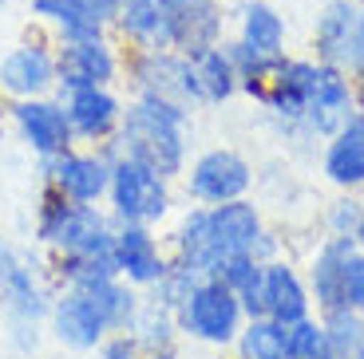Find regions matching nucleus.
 Instances as JSON below:
<instances>
[{"label": "nucleus", "mask_w": 364, "mask_h": 359, "mask_svg": "<svg viewBox=\"0 0 364 359\" xmlns=\"http://www.w3.org/2000/svg\"><path fill=\"white\" fill-rule=\"evenodd\" d=\"M12 131L16 138L36 154V162L52 158V154L75 146L72 123H68V111L60 95H40V99H16L9 107Z\"/></svg>", "instance_id": "obj_13"}, {"label": "nucleus", "mask_w": 364, "mask_h": 359, "mask_svg": "<svg viewBox=\"0 0 364 359\" xmlns=\"http://www.w3.org/2000/svg\"><path fill=\"white\" fill-rule=\"evenodd\" d=\"M111 36L123 44V52L174 48L166 0H119V12H115V20H111Z\"/></svg>", "instance_id": "obj_16"}, {"label": "nucleus", "mask_w": 364, "mask_h": 359, "mask_svg": "<svg viewBox=\"0 0 364 359\" xmlns=\"http://www.w3.org/2000/svg\"><path fill=\"white\" fill-rule=\"evenodd\" d=\"M353 95H356V111H364V72L353 75Z\"/></svg>", "instance_id": "obj_36"}, {"label": "nucleus", "mask_w": 364, "mask_h": 359, "mask_svg": "<svg viewBox=\"0 0 364 359\" xmlns=\"http://www.w3.org/2000/svg\"><path fill=\"white\" fill-rule=\"evenodd\" d=\"M103 206L115 221L155 225L159 229L174 209V182L143 166V162L127 158V154H111V186Z\"/></svg>", "instance_id": "obj_5"}, {"label": "nucleus", "mask_w": 364, "mask_h": 359, "mask_svg": "<svg viewBox=\"0 0 364 359\" xmlns=\"http://www.w3.org/2000/svg\"><path fill=\"white\" fill-rule=\"evenodd\" d=\"M9 4H12V0H0V12H4V9H9Z\"/></svg>", "instance_id": "obj_39"}, {"label": "nucleus", "mask_w": 364, "mask_h": 359, "mask_svg": "<svg viewBox=\"0 0 364 359\" xmlns=\"http://www.w3.org/2000/svg\"><path fill=\"white\" fill-rule=\"evenodd\" d=\"M143 359H182V355H178V348H171V351H151V355H143Z\"/></svg>", "instance_id": "obj_37"}, {"label": "nucleus", "mask_w": 364, "mask_h": 359, "mask_svg": "<svg viewBox=\"0 0 364 359\" xmlns=\"http://www.w3.org/2000/svg\"><path fill=\"white\" fill-rule=\"evenodd\" d=\"M234 359H293L289 355V328L269 320V316L246 320L234 340Z\"/></svg>", "instance_id": "obj_25"}, {"label": "nucleus", "mask_w": 364, "mask_h": 359, "mask_svg": "<svg viewBox=\"0 0 364 359\" xmlns=\"http://www.w3.org/2000/svg\"><path fill=\"white\" fill-rule=\"evenodd\" d=\"M127 52L111 32L55 40V95L75 87H119Z\"/></svg>", "instance_id": "obj_8"}, {"label": "nucleus", "mask_w": 364, "mask_h": 359, "mask_svg": "<svg viewBox=\"0 0 364 359\" xmlns=\"http://www.w3.org/2000/svg\"><path fill=\"white\" fill-rule=\"evenodd\" d=\"M123 83L127 95H146V99L174 103L182 111H202V91L194 75V60L178 48H155V52H127L123 63Z\"/></svg>", "instance_id": "obj_4"}, {"label": "nucleus", "mask_w": 364, "mask_h": 359, "mask_svg": "<svg viewBox=\"0 0 364 359\" xmlns=\"http://www.w3.org/2000/svg\"><path fill=\"white\" fill-rule=\"evenodd\" d=\"M191 111L146 95H127V111L119 123V135L107 143L111 154H127L163 178L178 182L191 162Z\"/></svg>", "instance_id": "obj_2"}, {"label": "nucleus", "mask_w": 364, "mask_h": 359, "mask_svg": "<svg viewBox=\"0 0 364 359\" xmlns=\"http://www.w3.org/2000/svg\"><path fill=\"white\" fill-rule=\"evenodd\" d=\"M60 99H64L75 143L107 146L119 135V123H123V111H127V95L119 87H75L64 91Z\"/></svg>", "instance_id": "obj_15"}, {"label": "nucleus", "mask_w": 364, "mask_h": 359, "mask_svg": "<svg viewBox=\"0 0 364 359\" xmlns=\"http://www.w3.org/2000/svg\"><path fill=\"white\" fill-rule=\"evenodd\" d=\"M166 9H171V32L178 52L194 55L226 40V0H166Z\"/></svg>", "instance_id": "obj_19"}, {"label": "nucleus", "mask_w": 364, "mask_h": 359, "mask_svg": "<svg viewBox=\"0 0 364 359\" xmlns=\"http://www.w3.org/2000/svg\"><path fill=\"white\" fill-rule=\"evenodd\" d=\"M289 328V355L293 359H325L328 355V343H325V324L321 316H305L297 324H285Z\"/></svg>", "instance_id": "obj_30"}, {"label": "nucleus", "mask_w": 364, "mask_h": 359, "mask_svg": "<svg viewBox=\"0 0 364 359\" xmlns=\"http://www.w3.org/2000/svg\"><path fill=\"white\" fill-rule=\"evenodd\" d=\"M356 249L353 237H325L317 245L309 260V272H305V285H309V297L317 312H333V308H345V257Z\"/></svg>", "instance_id": "obj_21"}, {"label": "nucleus", "mask_w": 364, "mask_h": 359, "mask_svg": "<svg viewBox=\"0 0 364 359\" xmlns=\"http://www.w3.org/2000/svg\"><path fill=\"white\" fill-rule=\"evenodd\" d=\"M321 174H325L337 189H345V194L364 189V111H353V115L325 138Z\"/></svg>", "instance_id": "obj_20"}, {"label": "nucleus", "mask_w": 364, "mask_h": 359, "mask_svg": "<svg viewBox=\"0 0 364 359\" xmlns=\"http://www.w3.org/2000/svg\"><path fill=\"white\" fill-rule=\"evenodd\" d=\"M127 336L139 343V351H143V355H151V351H171V348H178V340H182L174 312L151 304L146 297H143V304H139L135 320H131Z\"/></svg>", "instance_id": "obj_26"}, {"label": "nucleus", "mask_w": 364, "mask_h": 359, "mask_svg": "<svg viewBox=\"0 0 364 359\" xmlns=\"http://www.w3.org/2000/svg\"><path fill=\"white\" fill-rule=\"evenodd\" d=\"M52 297L55 285L48 272V260H40L32 249L0 233V308H4V320L48 324Z\"/></svg>", "instance_id": "obj_6"}, {"label": "nucleus", "mask_w": 364, "mask_h": 359, "mask_svg": "<svg viewBox=\"0 0 364 359\" xmlns=\"http://www.w3.org/2000/svg\"><path fill=\"white\" fill-rule=\"evenodd\" d=\"M111 260L115 272L127 280L131 288L146 292L171 265L163 237L155 225H135V221H115V237H111Z\"/></svg>", "instance_id": "obj_14"}, {"label": "nucleus", "mask_w": 364, "mask_h": 359, "mask_svg": "<svg viewBox=\"0 0 364 359\" xmlns=\"http://www.w3.org/2000/svg\"><path fill=\"white\" fill-rule=\"evenodd\" d=\"M182 189H186L191 206H222V201H234V198H250L254 166L234 146H210L198 158L186 162Z\"/></svg>", "instance_id": "obj_10"}, {"label": "nucleus", "mask_w": 364, "mask_h": 359, "mask_svg": "<svg viewBox=\"0 0 364 359\" xmlns=\"http://www.w3.org/2000/svg\"><path fill=\"white\" fill-rule=\"evenodd\" d=\"M194 280H198V277H194L191 269H182V265H174V260H171V265H166V272H163V277H159L151 288H146L143 297L151 300V304L166 308V312H178V304L191 297Z\"/></svg>", "instance_id": "obj_29"}, {"label": "nucleus", "mask_w": 364, "mask_h": 359, "mask_svg": "<svg viewBox=\"0 0 364 359\" xmlns=\"http://www.w3.org/2000/svg\"><path fill=\"white\" fill-rule=\"evenodd\" d=\"M72 4L91 20V24H100V28L111 32V20H115V12H119V0H72Z\"/></svg>", "instance_id": "obj_35"}, {"label": "nucleus", "mask_w": 364, "mask_h": 359, "mask_svg": "<svg viewBox=\"0 0 364 359\" xmlns=\"http://www.w3.org/2000/svg\"><path fill=\"white\" fill-rule=\"evenodd\" d=\"M345 308L364 312V249L360 245L345 257Z\"/></svg>", "instance_id": "obj_32"}, {"label": "nucleus", "mask_w": 364, "mask_h": 359, "mask_svg": "<svg viewBox=\"0 0 364 359\" xmlns=\"http://www.w3.org/2000/svg\"><path fill=\"white\" fill-rule=\"evenodd\" d=\"M313 60L333 63L348 75L364 72V44H360V0H325L313 20Z\"/></svg>", "instance_id": "obj_11"}, {"label": "nucleus", "mask_w": 364, "mask_h": 359, "mask_svg": "<svg viewBox=\"0 0 364 359\" xmlns=\"http://www.w3.org/2000/svg\"><path fill=\"white\" fill-rule=\"evenodd\" d=\"M226 52H230V60H234V72H237V95H250L254 103H262L265 87H269L273 72H277V63H282L285 55L254 52V48H246L242 40H234V36L226 40Z\"/></svg>", "instance_id": "obj_27"}, {"label": "nucleus", "mask_w": 364, "mask_h": 359, "mask_svg": "<svg viewBox=\"0 0 364 359\" xmlns=\"http://www.w3.org/2000/svg\"><path fill=\"white\" fill-rule=\"evenodd\" d=\"M95 359H143V351H139V343L131 340L127 332H111L107 340L95 348Z\"/></svg>", "instance_id": "obj_33"}, {"label": "nucleus", "mask_w": 364, "mask_h": 359, "mask_svg": "<svg viewBox=\"0 0 364 359\" xmlns=\"http://www.w3.org/2000/svg\"><path fill=\"white\" fill-rule=\"evenodd\" d=\"M4 328H9V340L16 351H36L40 348V332H44V324H24V320H4Z\"/></svg>", "instance_id": "obj_34"}, {"label": "nucleus", "mask_w": 364, "mask_h": 359, "mask_svg": "<svg viewBox=\"0 0 364 359\" xmlns=\"http://www.w3.org/2000/svg\"><path fill=\"white\" fill-rule=\"evenodd\" d=\"M360 44H364V0H360Z\"/></svg>", "instance_id": "obj_38"}, {"label": "nucleus", "mask_w": 364, "mask_h": 359, "mask_svg": "<svg viewBox=\"0 0 364 359\" xmlns=\"http://www.w3.org/2000/svg\"><path fill=\"white\" fill-rule=\"evenodd\" d=\"M143 292L123 277H111L91 288H55L48 308V332L68 351H95L111 332H127Z\"/></svg>", "instance_id": "obj_1"}, {"label": "nucleus", "mask_w": 364, "mask_h": 359, "mask_svg": "<svg viewBox=\"0 0 364 359\" xmlns=\"http://www.w3.org/2000/svg\"><path fill=\"white\" fill-rule=\"evenodd\" d=\"M210 214V237H214V249H218V260L230 257V253H254L262 260V241H265V217L262 209L250 198H234L222 201V206H206Z\"/></svg>", "instance_id": "obj_17"}, {"label": "nucleus", "mask_w": 364, "mask_h": 359, "mask_svg": "<svg viewBox=\"0 0 364 359\" xmlns=\"http://www.w3.org/2000/svg\"><path fill=\"white\" fill-rule=\"evenodd\" d=\"M178 320L182 340L202 343V348H234L246 312H242V300L230 285H222L218 277H198L191 288V297L178 304L174 312Z\"/></svg>", "instance_id": "obj_7"}, {"label": "nucleus", "mask_w": 364, "mask_h": 359, "mask_svg": "<svg viewBox=\"0 0 364 359\" xmlns=\"http://www.w3.org/2000/svg\"><path fill=\"white\" fill-rule=\"evenodd\" d=\"M230 16H234V40L265 55H285L289 28L273 0H237Z\"/></svg>", "instance_id": "obj_22"}, {"label": "nucleus", "mask_w": 364, "mask_h": 359, "mask_svg": "<svg viewBox=\"0 0 364 359\" xmlns=\"http://www.w3.org/2000/svg\"><path fill=\"white\" fill-rule=\"evenodd\" d=\"M0 95L9 103L55 95V40L24 36L0 52Z\"/></svg>", "instance_id": "obj_12"}, {"label": "nucleus", "mask_w": 364, "mask_h": 359, "mask_svg": "<svg viewBox=\"0 0 364 359\" xmlns=\"http://www.w3.org/2000/svg\"><path fill=\"white\" fill-rule=\"evenodd\" d=\"M194 60V75H198V91H202V103L206 107H222L237 95V72H234V60L226 52V40L214 48H202V52L191 55Z\"/></svg>", "instance_id": "obj_23"}, {"label": "nucleus", "mask_w": 364, "mask_h": 359, "mask_svg": "<svg viewBox=\"0 0 364 359\" xmlns=\"http://www.w3.org/2000/svg\"><path fill=\"white\" fill-rule=\"evenodd\" d=\"M325 225H328V237H353V241H360L364 237V201L353 198V194L337 198L325 214Z\"/></svg>", "instance_id": "obj_31"}, {"label": "nucleus", "mask_w": 364, "mask_h": 359, "mask_svg": "<svg viewBox=\"0 0 364 359\" xmlns=\"http://www.w3.org/2000/svg\"><path fill=\"white\" fill-rule=\"evenodd\" d=\"M48 272H52L55 288H91V285H103V280L119 277L111 249L107 253H52L48 257Z\"/></svg>", "instance_id": "obj_24"}, {"label": "nucleus", "mask_w": 364, "mask_h": 359, "mask_svg": "<svg viewBox=\"0 0 364 359\" xmlns=\"http://www.w3.org/2000/svg\"><path fill=\"white\" fill-rule=\"evenodd\" d=\"M325 324V359H364V312L356 308H333V312H317Z\"/></svg>", "instance_id": "obj_28"}, {"label": "nucleus", "mask_w": 364, "mask_h": 359, "mask_svg": "<svg viewBox=\"0 0 364 359\" xmlns=\"http://www.w3.org/2000/svg\"><path fill=\"white\" fill-rule=\"evenodd\" d=\"M262 304H265V316L277 324H297L317 312L309 285H305V272L282 257L262 260Z\"/></svg>", "instance_id": "obj_18"}, {"label": "nucleus", "mask_w": 364, "mask_h": 359, "mask_svg": "<svg viewBox=\"0 0 364 359\" xmlns=\"http://www.w3.org/2000/svg\"><path fill=\"white\" fill-rule=\"evenodd\" d=\"M40 178L60 198L80 201V206H103L111 186V150L107 146H68L40 162Z\"/></svg>", "instance_id": "obj_9"}, {"label": "nucleus", "mask_w": 364, "mask_h": 359, "mask_svg": "<svg viewBox=\"0 0 364 359\" xmlns=\"http://www.w3.org/2000/svg\"><path fill=\"white\" fill-rule=\"evenodd\" d=\"M115 237V217L107 206H80L60 198L55 189H40L36 221H32V245L52 253H107Z\"/></svg>", "instance_id": "obj_3"}]
</instances>
